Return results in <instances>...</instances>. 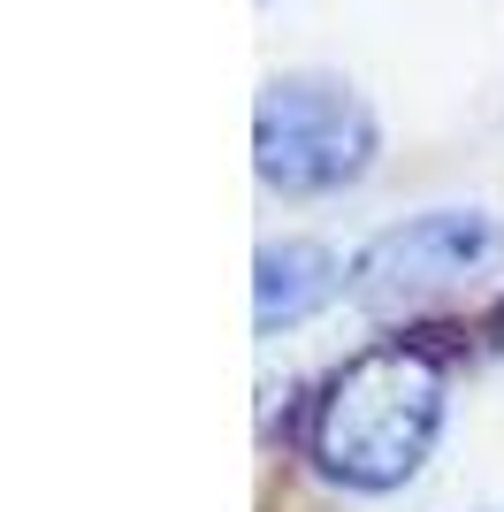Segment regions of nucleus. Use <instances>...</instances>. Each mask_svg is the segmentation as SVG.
<instances>
[{"label": "nucleus", "mask_w": 504, "mask_h": 512, "mask_svg": "<svg viewBox=\"0 0 504 512\" xmlns=\"http://www.w3.org/2000/svg\"><path fill=\"white\" fill-rule=\"evenodd\" d=\"M382 161V123L344 77L283 69L252 107V176L275 199H344Z\"/></svg>", "instance_id": "f03ea898"}, {"label": "nucleus", "mask_w": 504, "mask_h": 512, "mask_svg": "<svg viewBox=\"0 0 504 512\" xmlns=\"http://www.w3.org/2000/svg\"><path fill=\"white\" fill-rule=\"evenodd\" d=\"M443 413H451L443 360L413 337H382L321 383V398L306 406L298 451L344 497H398L436 459Z\"/></svg>", "instance_id": "f257e3e1"}, {"label": "nucleus", "mask_w": 504, "mask_h": 512, "mask_svg": "<svg viewBox=\"0 0 504 512\" xmlns=\"http://www.w3.org/2000/svg\"><path fill=\"white\" fill-rule=\"evenodd\" d=\"M497 260H504V222L489 207H420L352 253V291L344 299L375 321H405V314L466 299Z\"/></svg>", "instance_id": "7ed1b4c3"}, {"label": "nucleus", "mask_w": 504, "mask_h": 512, "mask_svg": "<svg viewBox=\"0 0 504 512\" xmlns=\"http://www.w3.org/2000/svg\"><path fill=\"white\" fill-rule=\"evenodd\" d=\"M344 291H352V260H336L321 237H268L260 260H252V329L260 337L306 329Z\"/></svg>", "instance_id": "20e7f679"}]
</instances>
